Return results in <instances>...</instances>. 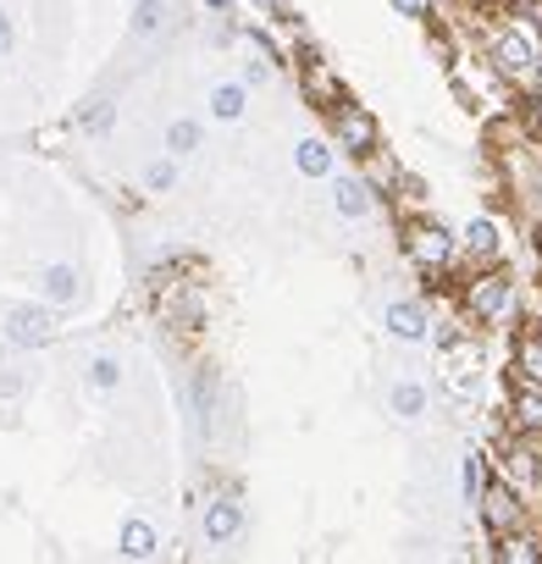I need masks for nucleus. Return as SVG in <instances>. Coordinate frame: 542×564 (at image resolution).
<instances>
[{
  "label": "nucleus",
  "mask_w": 542,
  "mask_h": 564,
  "mask_svg": "<svg viewBox=\"0 0 542 564\" xmlns=\"http://www.w3.org/2000/svg\"><path fill=\"white\" fill-rule=\"evenodd\" d=\"M531 249H536V254H542V232H536V238H531Z\"/></svg>",
  "instance_id": "obj_39"
},
{
  "label": "nucleus",
  "mask_w": 542,
  "mask_h": 564,
  "mask_svg": "<svg viewBox=\"0 0 542 564\" xmlns=\"http://www.w3.org/2000/svg\"><path fill=\"white\" fill-rule=\"evenodd\" d=\"M294 166H300V177L322 183V177H333V172H338V144H333L327 133H311V139H300V144H294Z\"/></svg>",
  "instance_id": "obj_19"
},
{
  "label": "nucleus",
  "mask_w": 542,
  "mask_h": 564,
  "mask_svg": "<svg viewBox=\"0 0 542 564\" xmlns=\"http://www.w3.org/2000/svg\"><path fill=\"white\" fill-rule=\"evenodd\" d=\"M161 150H166L172 161L199 155V150H205V122H199V117H172L166 133H161Z\"/></svg>",
  "instance_id": "obj_21"
},
{
  "label": "nucleus",
  "mask_w": 542,
  "mask_h": 564,
  "mask_svg": "<svg viewBox=\"0 0 542 564\" xmlns=\"http://www.w3.org/2000/svg\"><path fill=\"white\" fill-rule=\"evenodd\" d=\"M199 7H205V12L216 18V12H232V0H199Z\"/></svg>",
  "instance_id": "obj_35"
},
{
  "label": "nucleus",
  "mask_w": 542,
  "mask_h": 564,
  "mask_svg": "<svg viewBox=\"0 0 542 564\" xmlns=\"http://www.w3.org/2000/svg\"><path fill=\"white\" fill-rule=\"evenodd\" d=\"M459 487H465L470 503L481 498V487H487V454H465V465H459Z\"/></svg>",
  "instance_id": "obj_28"
},
{
  "label": "nucleus",
  "mask_w": 542,
  "mask_h": 564,
  "mask_svg": "<svg viewBox=\"0 0 542 564\" xmlns=\"http://www.w3.org/2000/svg\"><path fill=\"white\" fill-rule=\"evenodd\" d=\"M139 183H144L150 194H172V188H177V161H172V155H161V161H150V166L139 172Z\"/></svg>",
  "instance_id": "obj_26"
},
{
  "label": "nucleus",
  "mask_w": 542,
  "mask_h": 564,
  "mask_svg": "<svg viewBox=\"0 0 542 564\" xmlns=\"http://www.w3.org/2000/svg\"><path fill=\"white\" fill-rule=\"evenodd\" d=\"M459 311H465V322H476V327H503V322H514V311H520V282L492 260V265H476L465 282H459Z\"/></svg>",
  "instance_id": "obj_1"
},
{
  "label": "nucleus",
  "mask_w": 542,
  "mask_h": 564,
  "mask_svg": "<svg viewBox=\"0 0 542 564\" xmlns=\"http://www.w3.org/2000/svg\"><path fill=\"white\" fill-rule=\"evenodd\" d=\"M177 29V12H172V0H133V40L139 45H155Z\"/></svg>",
  "instance_id": "obj_20"
},
{
  "label": "nucleus",
  "mask_w": 542,
  "mask_h": 564,
  "mask_svg": "<svg viewBox=\"0 0 542 564\" xmlns=\"http://www.w3.org/2000/svg\"><path fill=\"white\" fill-rule=\"evenodd\" d=\"M465 7H503V0H465Z\"/></svg>",
  "instance_id": "obj_37"
},
{
  "label": "nucleus",
  "mask_w": 542,
  "mask_h": 564,
  "mask_svg": "<svg viewBox=\"0 0 542 564\" xmlns=\"http://www.w3.org/2000/svg\"><path fill=\"white\" fill-rule=\"evenodd\" d=\"M73 122H78L84 133L106 139V133L117 128V100H111V95H84V100H78V111H73Z\"/></svg>",
  "instance_id": "obj_24"
},
{
  "label": "nucleus",
  "mask_w": 542,
  "mask_h": 564,
  "mask_svg": "<svg viewBox=\"0 0 542 564\" xmlns=\"http://www.w3.org/2000/svg\"><path fill=\"white\" fill-rule=\"evenodd\" d=\"M29 393V377L18 371V366H0V404H12V399H23Z\"/></svg>",
  "instance_id": "obj_30"
},
{
  "label": "nucleus",
  "mask_w": 542,
  "mask_h": 564,
  "mask_svg": "<svg viewBox=\"0 0 542 564\" xmlns=\"http://www.w3.org/2000/svg\"><path fill=\"white\" fill-rule=\"evenodd\" d=\"M503 421H509V432H520V437H542V388H531V382H509Z\"/></svg>",
  "instance_id": "obj_15"
},
{
  "label": "nucleus",
  "mask_w": 542,
  "mask_h": 564,
  "mask_svg": "<svg viewBox=\"0 0 542 564\" xmlns=\"http://www.w3.org/2000/svg\"><path fill=\"white\" fill-rule=\"evenodd\" d=\"M459 338H465V333H459V322H454V316H448V322H432V333H426V344H432L443 360H448V349H454Z\"/></svg>",
  "instance_id": "obj_29"
},
{
  "label": "nucleus",
  "mask_w": 542,
  "mask_h": 564,
  "mask_svg": "<svg viewBox=\"0 0 542 564\" xmlns=\"http://www.w3.org/2000/svg\"><path fill=\"white\" fill-rule=\"evenodd\" d=\"M300 89H305V100L327 117V111H338L344 100H349V89H344V78L322 62V51H305V62H300Z\"/></svg>",
  "instance_id": "obj_9"
},
{
  "label": "nucleus",
  "mask_w": 542,
  "mask_h": 564,
  "mask_svg": "<svg viewBox=\"0 0 542 564\" xmlns=\"http://www.w3.org/2000/svg\"><path fill=\"white\" fill-rule=\"evenodd\" d=\"M205 111H210V122H221V128H238V122L249 117V84H243V78H221V84H210V95H205Z\"/></svg>",
  "instance_id": "obj_17"
},
{
  "label": "nucleus",
  "mask_w": 542,
  "mask_h": 564,
  "mask_svg": "<svg viewBox=\"0 0 542 564\" xmlns=\"http://www.w3.org/2000/svg\"><path fill=\"white\" fill-rule=\"evenodd\" d=\"M18 51V23H12V12L7 7H0V62H7Z\"/></svg>",
  "instance_id": "obj_34"
},
{
  "label": "nucleus",
  "mask_w": 542,
  "mask_h": 564,
  "mask_svg": "<svg viewBox=\"0 0 542 564\" xmlns=\"http://www.w3.org/2000/svg\"><path fill=\"white\" fill-rule=\"evenodd\" d=\"M459 254H465L470 265H492V260H503V221L476 216V221L459 232Z\"/></svg>",
  "instance_id": "obj_14"
},
{
  "label": "nucleus",
  "mask_w": 542,
  "mask_h": 564,
  "mask_svg": "<svg viewBox=\"0 0 542 564\" xmlns=\"http://www.w3.org/2000/svg\"><path fill=\"white\" fill-rule=\"evenodd\" d=\"M382 327H388V338L393 344H426V333H432V316H426V305L421 300H393L388 311H382Z\"/></svg>",
  "instance_id": "obj_13"
},
{
  "label": "nucleus",
  "mask_w": 542,
  "mask_h": 564,
  "mask_svg": "<svg viewBox=\"0 0 542 564\" xmlns=\"http://www.w3.org/2000/svg\"><path fill=\"white\" fill-rule=\"evenodd\" d=\"M254 7H260L271 23H289V29L300 23V7H294V0H254Z\"/></svg>",
  "instance_id": "obj_31"
},
{
  "label": "nucleus",
  "mask_w": 542,
  "mask_h": 564,
  "mask_svg": "<svg viewBox=\"0 0 542 564\" xmlns=\"http://www.w3.org/2000/svg\"><path fill=\"white\" fill-rule=\"evenodd\" d=\"M520 117H525V128H531V133L542 139V84H536V89L525 95V106H520Z\"/></svg>",
  "instance_id": "obj_33"
},
{
  "label": "nucleus",
  "mask_w": 542,
  "mask_h": 564,
  "mask_svg": "<svg viewBox=\"0 0 542 564\" xmlns=\"http://www.w3.org/2000/svg\"><path fill=\"white\" fill-rule=\"evenodd\" d=\"M536 322H542V300H536Z\"/></svg>",
  "instance_id": "obj_40"
},
{
  "label": "nucleus",
  "mask_w": 542,
  "mask_h": 564,
  "mask_svg": "<svg viewBox=\"0 0 542 564\" xmlns=\"http://www.w3.org/2000/svg\"><path fill=\"white\" fill-rule=\"evenodd\" d=\"M117 558H133V564H144V558H161V531H155V520H144V514H128V520L117 525Z\"/></svg>",
  "instance_id": "obj_18"
},
{
  "label": "nucleus",
  "mask_w": 542,
  "mask_h": 564,
  "mask_svg": "<svg viewBox=\"0 0 542 564\" xmlns=\"http://www.w3.org/2000/svg\"><path fill=\"white\" fill-rule=\"evenodd\" d=\"M40 300H45L51 311L84 305V271H78L73 260H51V265L40 271Z\"/></svg>",
  "instance_id": "obj_12"
},
{
  "label": "nucleus",
  "mask_w": 542,
  "mask_h": 564,
  "mask_svg": "<svg viewBox=\"0 0 542 564\" xmlns=\"http://www.w3.org/2000/svg\"><path fill=\"white\" fill-rule=\"evenodd\" d=\"M481 51H487V62H492V67H498L509 84H536V62H542V45H536V34H525V29L503 23V29H487Z\"/></svg>",
  "instance_id": "obj_3"
},
{
  "label": "nucleus",
  "mask_w": 542,
  "mask_h": 564,
  "mask_svg": "<svg viewBox=\"0 0 542 564\" xmlns=\"http://www.w3.org/2000/svg\"><path fill=\"white\" fill-rule=\"evenodd\" d=\"M470 509H476V520H481L487 536H509V531H525L531 525L525 492L514 481H503V476H487V487H481V498Z\"/></svg>",
  "instance_id": "obj_4"
},
{
  "label": "nucleus",
  "mask_w": 542,
  "mask_h": 564,
  "mask_svg": "<svg viewBox=\"0 0 542 564\" xmlns=\"http://www.w3.org/2000/svg\"><path fill=\"white\" fill-rule=\"evenodd\" d=\"M155 294H161V316H166V327H183V333H199V327H205V289H199V282L155 276Z\"/></svg>",
  "instance_id": "obj_8"
},
{
  "label": "nucleus",
  "mask_w": 542,
  "mask_h": 564,
  "mask_svg": "<svg viewBox=\"0 0 542 564\" xmlns=\"http://www.w3.org/2000/svg\"><path fill=\"white\" fill-rule=\"evenodd\" d=\"M199 509H205V514H199V531H205V542H210V547H238V536H243V525H249V509H243V498H238L232 487H221V492H210Z\"/></svg>",
  "instance_id": "obj_7"
},
{
  "label": "nucleus",
  "mask_w": 542,
  "mask_h": 564,
  "mask_svg": "<svg viewBox=\"0 0 542 564\" xmlns=\"http://www.w3.org/2000/svg\"><path fill=\"white\" fill-rule=\"evenodd\" d=\"M503 7H514V12H531V7H542V0H503Z\"/></svg>",
  "instance_id": "obj_36"
},
{
  "label": "nucleus",
  "mask_w": 542,
  "mask_h": 564,
  "mask_svg": "<svg viewBox=\"0 0 542 564\" xmlns=\"http://www.w3.org/2000/svg\"><path fill=\"white\" fill-rule=\"evenodd\" d=\"M399 238H404V260L432 282V289H443V276H448L454 260H459V238H454L443 221H432V216H410Z\"/></svg>",
  "instance_id": "obj_2"
},
{
  "label": "nucleus",
  "mask_w": 542,
  "mask_h": 564,
  "mask_svg": "<svg viewBox=\"0 0 542 564\" xmlns=\"http://www.w3.org/2000/svg\"><path fill=\"white\" fill-rule=\"evenodd\" d=\"M377 205H382V194L371 188L366 172H333V210L344 221H371Z\"/></svg>",
  "instance_id": "obj_10"
},
{
  "label": "nucleus",
  "mask_w": 542,
  "mask_h": 564,
  "mask_svg": "<svg viewBox=\"0 0 542 564\" xmlns=\"http://www.w3.org/2000/svg\"><path fill=\"white\" fill-rule=\"evenodd\" d=\"M492 558L498 564H542V542L525 531H509V536H492Z\"/></svg>",
  "instance_id": "obj_25"
},
{
  "label": "nucleus",
  "mask_w": 542,
  "mask_h": 564,
  "mask_svg": "<svg viewBox=\"0 0 542 564\" xmlns=\"http://www.w3.org/2000/svg\"><path fill=\"white\" fill-rule=\"evenodd\" d=\"M509 382H531V388H542V322H531V327L514 333V349H509Z\"/></svg>",
  "instance_id": "obj_16"
},
{
  "label": "nucleus",
  "mask_w": 542,
  "mask_h": 564,
  "mask_svg": "<svg viewBox=\"0 0 542 564\" xmlns=\"http://www.w3.org/2000/svg\"><path fill=\"white\" fill-rule=\"evenodd\" d=\"M536 12V45H542V7H531Z\"/></svg>",
  "instance_id": "obj_38"
},
{
  "label": "nucleus",
  "mask_w": 542,
  "mask_h": 564,
  "mask_svg": "<svg viewBox=\"0 0 542 564\" xmlns=\"http://www.w3.org/2000/svg\"><path fill=\"white\" fill-rule=\"evenodd\" d=\"M388 415H393V421H404V426H415V421L426 415V382L399 377V382L388 388Z\"/></svg>",
  "instance_id": "obj_23"
},
{
  "label": "nucleus",
  "mask_w": 542,
  "mask_h": 564,
  "mask_svg": "<svg viewBox=\"0 0 542 564\" xmlns=\"http://www.w3.org/2000/svg\"><path fill=\"white\" fill-rule=\"evenodd\" d=\"M62 333V311H51L45 300H29V305H7V316H0V338H7L12 349L34 355V349H51Z\"/></svg>",
  "instance_id": "obj_5"
},
{
  "label": "nucleus",
  "mask_w": 542,
  "mask_h": 564,
  "mask_svg": "<svg viewBox=\"0 0 542 564\" xmlns=\"http://www.w3.org/2000/svg\"><path fill=\"white\" fill-rule=\"evenodd\" d=\"M492 476H503V481H514L520 492H531V487L542 481L536 437H520V432H509V437H503V448H498V470H492Z\"/></svg>",
  "instance_id": "obj_11"
},
{
  "label": "nucleus",
  "mask_w": 542,
  "mask_h": 564,
  "mask_svg": "<svg viewBox=\"0 0 542 564\" xmlns=\"http://www.w3.org/2000/svg\"><path fill=\"white\" fill-rule=\"evenodd\" d=\"M388 7H393L399 18H410V23H437V18H432V0H388Z\"/></svg>",
  "instance_id": "obj_32"
},
{
  "label": "nucleus",
  "mask_w": 542,
  "mask_h": 564,
  "mask_svg": "<svg viewBox=\"0 0 542 564\" xmlns=\"http://www.w3.org/2000/svg\"><path fill=\"white\" fill-rule=\"evenodd\" d=\"M122 388V360L111 355V349H95L89 360H84V393H95V399H111Z\"/></svg>",
  "instance_id": "obj_22"
},
{
  "label": "nucleus",
  "mask_w": 542,
  "mask_h": 564,
  "mask_svg": "<svg viewBox=\"0 0 542 564\" xmlns=\"http://www.w3.org/2000/svg\"><path fill=\"white\" fill-rule=\"evenodd\" d=\"M327 139L338 144V155H355V161H366V155L382 150L377 117H371L366 106H355V100H344L338 111H327Z\"/></svg>",
  "instance_id": "obj_6"
},
{
  "label": "nucleus",
  "mask_w": 542,
  "mask_h": 564,
  "mask_svg": "<svg viewBox=\"0 0 542 564\" xmlns=\"http://www.w3.org/2000/svg\"><path fill=\"white\" fill-rule=\"evenodd\" d=\"M238 78H243L249 89H271V84L283 78V62H278V56H260V62H249V67H243Z\"/></svg>",
  "instance_id": "obj_27"
}]
</instances>
